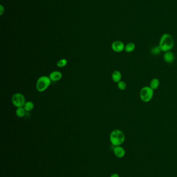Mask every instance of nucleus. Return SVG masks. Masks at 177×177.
Listing matches in <instances>:
<instances>
[{"mask_svg":"<svg viewBox=\"0 0 177 177\" xmlns=\"http://www.w3.org/2000/svg\"><path fill=\"white\" fill-rule=\"evenodd\" d=\"M110 177H120V175L118 174H116V173H114V174H113L112 175H111V176Z\"/></svg>","mask_w":177,"mask_h":177,"instance_id":"nucleus-18","label":"nucleus"},{"mask_svg":"<svg viewBox=\"0 0 177 177\" xmlns=\"http://www.w3.org/2000/svg\"><path fill=\"white\" fill-rule=\"evenodd\" d=\"M12 102L16 107H23L26 102L24 95L20 93H16L12 97Z\"/></svg>","mask_w":177,"mask_h":177,"instance_id":"nucleus-5","label":"nucleus"},{"mask_svg":"<svg viewBox=\"0 0 177 177\" xmlns=\"http://www.w3.org/2000/svg\"><path fill=\"white\" fill-rule=\"evenodd\" d=\"M160 84V80H158L157 78H154L153 79H152L150 82V87H151L153 90H154L158 88Z\"/></svg>","mask_w":177,"mask_h":177,"instance_id":"nucleus-11","label":"nucleus"},{"mask_svg":"<svg viewBox=\"0 0 177 177\" xmlns=\"http://www.w3.org/2000/svg\"><path fill=\"white\" fill-rule=\"evenodd\" d=\"M125 136L123 132L120 130H114L111 132L110 141L113 146H121L125 141Z\"/></svg>","mask_w":177,"mask_h":177,"instance_id":"nucleus-2","label":"nucleus"},{"mask_svg":"<svg viewBox=\"0 0 177 177\" xmlns=\"http://www.w3.org/2000/svg\"><path fill=\"white\" fill-rule=\"evenodd\" d=\"M51 80L49 76H42L40 77L37 80L36 83V88L38 92H44L46 90L51 83Z\"/></svg>","mask_w":177,"mask_h":177,"instance_id":"nucleus-3","label":"nucleus"},{"mask_svg":"<svg viewBox=\"0 0 177 177\" xmlns=\"http://www.w3.org/2000/svg\"><path fill=\"white\" fill-rule=\"evenodd\" d=\"M161 48H160L159 46H156V47H154L151 49V53L152 54L155 55V56H157L159 54L161 53Z\"/></svg>","mask_w":177,"mask_h":177,"instance_id":"nucleus-15","label":"nucleus"},{"mask_svg":"<svg viewBox=\"0 0 177 177\" xmlns=\"http://www.w3.org/2000/svg\"><path fill=\"white\" fill-rule=\"evenodd\" d=\"M49 77L52 82H58L63 77V74L60 71H53L49 75Z\"/></svg>","mask_w":177,"mask_h":177,"instance_id":"nucleus-9","label":"nucleus"},{"mask_svg":"<svg viewBox=\"0 0 177 177\" xmlns=\"http://www.w3.org/2000/svg\"><path fill=\"white\" fill-rule=\"evenodd\" d=\"M26 110L23 107L17 108V109L16 110V115L19 118H23L24 116L26 113Z\"/></svg>","mask_w":177,"mask_h":177,"instance_id":"nucleus-14","label":"nucleus"},{"mask_svg":"<svg viewBox=\"0 0 177 177\" xmlns=\"http://www.w3.org/2000/svg\"><path fill=\"white\" fill-rule=\"evenodd\" d=\"M158 46L161 51L165 52L171 51L174 46V39L172 35L168 33L164 34L161 37Z\"/></svg>","mask_w":177,"mask_h":177,"instance_id":"nucleus-1","label":"nucleus"},{"mask_svg":"<svg viewBox=\"0 0 177 177\" xmlns=\"http://www.w3.org/2000/svg\"><path fill=\"white\" fill-rule=\"evenodd\" d=\"M113 152L115 155L118 158H122L125 155V150L121 146H115L113 149Z\"/></svg>","mask_w":177,"mask_h":177,"instance_id":"nucleus-8","label":"nucleus"},{"mask_svg":"<svg viewBox=\"0 0 177 177\" xmlns=\"http://www.w3.org/2000/svg\"><path fill=\"white\" fill-rule=\"evenodd\" d=\"M125 46L124 43L122 41L116 40L112 43L111 47L114 52H121L125 49Z\"/></svg>","mask_w":177,"mask_h":177,"instance_id":"nucleus-6","label":"nucleus"},{"mask_svg":"<svg viewBox=\"0 0 177 177\" xmlns=\"http://www.w3.org/2000/svg\"><path fill=\"white\" fill-rule=\"evenodd\" d=\"M164 60L165 62L170 64L173 63L175 60V56L173 52L171 51L165 52L163 56Z\"/></svg>","mask_w":177,"mask_h":177,"instance_id":"nucleus-7","label":"nucleus"},{"mask_svg":"<svg viewBox=\"0 0 177 177\" xmlns=\"http://www.w3.org/2000/svg\"><path fill=\"white\" fill-rule=\"evenodd\" d=\"M122 74L119 71H115L112 74V79L113 82L118 83L122 79Z\"/></svg>","mask_w":177,"mask_h":177,"instance_id":"nucleus-10","label":"nucleus"},{"mask_svg":"<svg viewBox=\"0 0 177 177\" xmlns=\"http://www.w3.org/2000/svg\"><path fill=\"white\" fill-rule=\"evenodd\" d=\"M117 87L121 90H125L127 87V85H126V83H125V82L121 80L117 83Z\"/></svg>","mask_w":177,"mask_h":177,"instance_id":"nucleus-17","label":"nucleus"},{"mask_svg":"<svg viewBox=\"0 0 177 177\" xmlns=\"http://www.w3.org/2000/svg\"><path fill=\"white\" fill-rule=\"evenodd\" d=\"M23 107L26 111H31L34 107V104L31 101H27L25 102Z\"/></svg>","mask_w":177,"mask_h":177,"instance_id":"nucleus-12","label":"nucleus"},{"mask_svg":"<svg viewBox=\"0 0 177 177\" xmlns=\"http://www.w3.org/2000/svg\"><path fill=\"white\" fill-rule=\"evenodd\" d=\"M135 44L134 43H129L125 46L124 50L126 52L130 53L135 50Z\"/></svg>","mask_w":177,"mask_h":177,"instance_id":"nucleus-13","label":"nucleus"},{"mask_svg":"<svg viewBox=\"0 0 177 177\" xmlns=\"http://www.w3.org/2000/svg\"><path fill=\"white\" fill-rule=\"evenodd\" d=\"M68 63V61L66 59H60L59 61H58L57 63V66L59 68H63L67 65Z\"/></svg>","mask_w":177,"mask_h":177,"instance_id":"nucleus-16","label":"nucleus"},{"mask_svg":"<svg viewBox=\"0 0 177 177\" xmlns=\"http://www.w3.org/2000/svg\"><path fill=\"white\" fill-rule=\"evenodd\" d=\"M154 95V90L150 87H143L140 92V97L143 102H148L152 99Z\"/></svg>","mask_w":177,"mask_h":177,"instance_id":"nucleus-4","label":"nucleus"}]
</instances>
